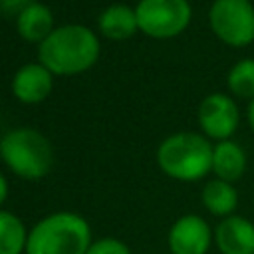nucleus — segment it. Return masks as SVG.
Here are the masks:
<instances>
[{
    "label": "nucleus",
    "mask_w": 254,
    "mask_h": 254,
    "mask_svg": "<svg viewBox=\"0 0 254 254\" xmlns=\"http://www.w3.org/2000/svg\"><path fill=\"white\" fill-rule=\"evenodd\" d=\"M226 85L234 97L254 99V60L242 58L238 60L226 73Z\"/></svg>",
    "instance_id": "dca6fc26"
},
{
    "label": "nucleus",
    "mask_w": 254,
    "mask_h": 254,
    "mask_svg": "<svg viewBox=\"0 0 254 254\" xmlns=\"http://www.w3.org/2000/svg\"><path fill=\"white\" fill-rule=\"evenodd\" d=\"M139 30L155 40H171L183 34L192 18L189 0H139L135 6Z\"/></svg>",
    "instance_id": "423d86ee"
},
{
    "label": "nucleus",
    "mask_w": 254,
    "mask_h": 254,
    "mask_svg": "<svg viewBox=\"0 0 254 254\" xmlns=\"http://www.w3.org/2000/svg\"><path fill=\"white\" fill-rule=\"evenodd\" d=\"M24 222L10 210L0 208V254H22L28 244Z\"/></svg>",
    "instance_id": "2eb2a0df"
},
{
    "label": "nucleus",
    "mask_w": 254,
    "mask_h": 254,
    "mask_svg": "<svg viewBox=\"0 0 254 254\" xmlns=\"http://www.w3.org/2000/svg\"><path fill=\"white\" fill-rule=\"evenodd\" d=\"M212 149L214 145L202 133L179 131L161 141L157 165L167 177L192 183L212 173Z\"/></svg>",
    "instance_id": "f03ea898"
},
{
    "label": "nucleus",
    "mask_w": 254,
    "mask_h": 254,
    "mask_svg": "<svg viewBox=\"0 0 254 254\" xmlns=\"http://www.w3.org/2000/svg\"><path fill=\"white\" fill-rule=\"evenodd\" d=\"M214 242L220 254H254V222L230 214L214 228Z\"/></svg>",
    "instance_id": "9d476101"
},
{
    "label": "nucleus",
    "mask_w": 254,
    "mask_h": 254,
    "mask_svg": "<svg viewBox=\"0 0 254 254\" xmlns=\"http://www.w3.org/2000/svg\"><path fill=\"white\" fill-rule=\"evenodd\" d=\"M52 83L54 73L46 65H42L40 62L26 64L12 77V93L18 101L26 105H36L52 93Z\"/></svg>",
    "instance_id": "1a4fd4ad"
},
{
    "label": "nucleus",
    "mask_w": 254,
    "mask_h": 254,
    "mask_svg": "<svg viewBox=\"0 0 254 254\" xmlns=\"http://www.w3.org/2000/svg\"><path fill=\"white\" fill-rule=\"evenodd\" d=\"M0 157L22 179H42L52 171L54 151L50 141L36 129L20 127L0 139Z\"/></svg>",
    "instance_id": "20e7f679"
},
{
    "label": "nucleus",
    "mask_w": 254,
    "mask_h": 254,
    "mask_svg": "<svg viewBox=\"0 0 254 254\" xmlns=\"http://www.w3.org/2000/svg\"><path fill=\"white\" fill-rule=\"evenodd\" d=\"M16 30L22 40L40 46L56 30L54 14L46 4L36 0L16 16Z\"/></svg>",
    "instance_id": "9b49d317"
},
{
    "label": "nucleus",
    "mask_w": 254,
    "mask_h": 254,
    "mask_svg": "<svg viewBox=\"0 0 254 254\" xmlns=\"http://www.w3.org/2000/svg\"><path fill=\"white\" fill-rule=\"evenodd\" d=\"M97 26H99V32L107 40H113V42H123L127 38H131L139 30L135 8H131L127 4H111V6H107L99 14Z\"/></svg>",
    "instance_id": "ddd939ff"
},
{
    "label": "nucleus",
    "mask_w": 254,
    "mask_h": 254,
    "mask_svg": "<svg viewBox=\"0 0 254 254\" xmlns=\"http://www.w3.org/2000/svg\"><path fill=\"white\" fill-rule=\"evenodd\" d=\"M85 254H131V250L127 248L125 242H121L117 238H99V240L91 242V246Z\"/></svg>",
    "instance_id": "f3484780"
},
{
    "label": "nucleus",
    "mask_w": 254,
    "mask_h": 254,
    "mask_svg": "<svg viewBox=\"0 0 254 254\" xmlns=\"http://www.w3.org/2000/svg\"><path fill=\"white\" fill-rule=\"evenodd\" d=\"M6 196H8V181H6V177L0 173V208H2V204H4V200H6Z\"/></svg>",
    "instance_id": "6ab92c4d"
},
{
    "label": "nucleus",
    "mask_w": 254,
    "mask_h": 254,
    "mask_svg": "<svg viewBox=\"0 0 254 254\" xmlns=\"http://www.w3.org/2000/svg\"><path fill=\"white\" fill-rule=\"evenodd\" d=\"M212 34L230 48L254 42V4L250 0H214L208 8Z\"/></svg>",
    "instance_id": "39448f33"
},
{
    "label": "nucleus",
    "mask_w": 254,
    "mask_h": 254,
    "mask_svg": "<svg viewBox=\"0 0 254 254\" xmlns=\"http://www.w3.org/2000/svg\"><path fill=\"white\" fill-rule=\"evenodd\" d=\"M91 246V228L75 212H54L42 218L28 234L26 254H85Z\"/></svg>",
    "instance_id": "7ed1b4c3"
},
{
    "label": "nucleus",
    "mask_w": 254,
    "mask_h": 254,
    "mask_svg": "<svg viewBox=\"0 0 254 254\" xmlns=\"http://www.w3.org/2000/svg\"><path fill=\"white\" fill-rule=\"evenodd\" d=\"M196 119L200 133L210 141H226L238 129L240 111L236 101L226 93H210L206 95L196 109Z\"/></svg>",
    "instance_id": "0eeeda50"
},
{
    "label": "nucleus",
    "mask_w": 254,
    "mask_h": 254,
    "mask_svg": "<svg viewBox=\"0 0 254 254\" xmlns=\"http://www.w3.org/2000/svg\"><path fill=\"white\" fill-rule=\"evenodd\" d=\"M32 2H36V0H0V12H4L8 16H18Z\"/></svg>",
    "instance_id": "a211bd4d"
},
{
    "label": "nucleus",
    "mask_w": 254,
    "mask_h": 254,
    "mask_svg": "<svg viewBox=\"0 0 254 254\" xmlns=\"http://www.w3.org/2000/svg\"><path fill=\"white\" fill-rule=\"evenodd\" d=\"M202 206L218 218H226L234 214L238 206V190L234 189L232 183H226L222 179H210L204 183L202 192H200Z\"/></svg>",
    "instance_id": "4468645a"
},
{
    "label": "nucleus",
    "mask_w": 254,
    "mask_h": 254,
    "mask_svg": "<svg viewBox=\"0 0 254 254\" xmlns=\"http://www.w3.org/2000/svg\"><path fill=\"white\" fill-rule=\"evenodd\" d=\"M214 232L198 214H183L177 218L167 234L171 254H206Z\"/></svg>",
    "instance_id": "6e6552de"
},
{
    "label": "nucleus",
    "mask_w": 254,
    "mask_h": 254,
    "mask_svg": "<svg viewBox=\"0 0 254 254\" xmlns=\"http://www.w3.org/2000/svg\"><path fill=\"white\" fill-rule=\"evenodd\" d=\"M212 173L216 179L226 183H236L246 173V153L244 149L232 141H218L212 149Z\"/></svg>",
    "instance_id": "f8f14e48"
},
{
    "label": "nucleus",
    "mask_w": 254,
    "mask_h": 254,
    "mask_svg": "<svg viewBox=\"0 0 254 254\" xmlns=\"http://www.w3.org/2000/svg\"><path fill=\"white\" fill-rule=\"evenodd\" d=\"M246 117H248V125H250V129H252V133H254V99L248 103V111H246Z\"/></svg>",
    "instance_id": "aec40b11"
},
{
    "label": "nucleus",
    "mask_w": 254,
    "mask_h": 254,
    "mask_svg": "<svg viewBox=\"0 0 254 254\" xmlns=\"http://www.w3.org/2000/svg\"><path fill=\"white\" fill-rule=\"evenodd\" d=\"M38 58L54 75H77L97 62L99 40L87 26L64 24L38 46Z\"/></svg>",
    "instance_id": "f257e3e1"
}]
</instances>
